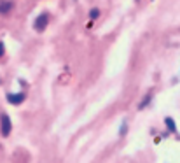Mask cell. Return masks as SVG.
<instances>
[{
  "mask_svg": "<svg viewBox=\"0 0 180 163\" xmlns=\"http://www.w3.org/2000/svg\"><path fill=\"white\" fill-rule=\"evenodd\" d=\"M11 7H12V2H4V4H0V12H9L11 11Z\"/></svg>",
  "mask_w": 180,
  "mask_h": 163,
  "instance_id": "cell-5",
  "label": "cell"
},
{
  "mask_svg": "<svg viewBox=\"0 0 180 163\" xmlns=\"http://www.w3.org/2000/svg\"><path fill=\"white\" fill-rule=\"evenodd\" d=\"M2 54H4V44L0 42V56H2Z\"/></svg>",
  "mask_w": 180,
  "mask_h": 163,
  "instance_id": "cell-7",
  "label": "cell"
},
{
  "mask_svg": "<svg viewBox=\"0 0 180 163\" xmlns=\"http://www.w3.org/2000/svg\"><path fill=\"white\" fill-rule=\"evenodd\" d=\"M0 130H2V135H4V137H7V135L11 133V119H9L7 114H2V116H0Z\"/></svg>",
  "mask_w": 180,
  "mask_h": 163,
  "instance_id": "cell-1",
  "label": "cell"
},
{
  "mask_svg": "<svg viewBox=\"0 0 180 163\" xmlns=\"http://www.w3.org/2000/svg\"><path fill=\"white\" fill-rule=\"evenodd\" d=\"M46 25H47V16H46V14H40V16L35 19V25H33V26H35L37 32H42V30L46 28Z\"/></svg>",
  "mask_w": 180,
  "mask_h": 163,
  "instance_id": "cell-2",
  "label": "cell"
},
{
  "mask_svg": "<svg viewBox=\"0 0 180 163\" xmlns=\"http://www.w3.org/2000/svg\"><path fill=\"white\" fill-rule=\"evenodd\" d=\"M165 123H166V126H168V130H170V132H177V126H175V121H173L172 118H166V119H165Z\"/></svg>",
  "mask_w": 180,
  "mask_h": 163,
  "instance_id": "cell-4",
  "label": "cell"
},
{
  "mask_svg": "<svg viewBox=\"0 0 180 163\" xmlns=\"http://www.w3.org/2000/svg\"><path fill=\"white\" fill-rule=\"evenodd\" d=\"M98 14H100V11H98V9H93V11H91V18H96Z\"/></svg>",
  "mask_w": 180,
  "mask_h": 163,
  "instance_id": "cell-6",
  "label": "cell"
},
{
  "mask_svg": "<svg viewBox=\"0 0 180 163\" xmlns=\"http://www.w3.org/2000/svg\"><path fill=\"white\" fill-rule=\"evenodd\" d=\"M7 100H9L11 104H21V102L25 100V95H23V93H18V95L9 93V95H7Z\"/></svg>",
  "mask_w": 180,
  "mask_h": 163,
  "instance_id": "cell-3",
  "label": "cell"
}]
</instances>
